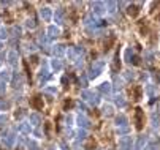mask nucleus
<instances>
[{
    "instance_id": "5",
    "label": "nucleus",
    "mask_w": 160,
    "mask_h": 150,
    "mask_svg": "<svg viewBox=\"0 0 160 150\" xmlns=\"http://www.w3.org/2000/svg\"><path fill=\"white\" fill-rule=\"evenodd\" d=\"M51 77L49 74V70H48V65H43L41 70H40V74H38V79H40V84H44L48 79Z\"/></svg>"
},
{
    "instance_id": "36",
    "label": "nucleus",
    "mask_w": 160,
    "mask_h": 150,
    "mask_svg": "<svg viewBox=\"0 0 160 150\" xmlns=\"http://www.w3.org/2000/svg\"><path fill=\"white\" fill-rule=\"evenodd\" d=\"M135 76H136V74H135V71H133V70H128V71H125V77H127L128 81L135 79Z\"/></svg>"
},
{
    "instance_id": "11",
    "label": "nucleus",
    "mask_w": 160,
    "mask_h": 150,
    "mask_svg": "<svg viewBox=\"0 0 160 150\" xmlns=\"http://www.w3.org/2000/svg\"><path fill=\"white\" fill-rule=\"evenodd\" d=\"M8 63L11 67H18V63H19V54L16 51H10L8 52Z\"/></svg>"
},
{
    "instance_id": "48",
    "label": "nucleus",
    "mask_w": 160,
    "mask_h": 150,
    "mask_svg": "<svg viewBox=\"0 0 160 150\" xmlns=\"http://www.w3.org/2000/svg\"><path fill=\"white\" fill-rule=\"evenodd\" d=\"M103 150H109V148H103Z\"/></svg>"
},
{
    "instance_id": "2",
    "label": "nucleus",
    "mask_w": 160,
    "mask_h": 150,
    "mask_svg": "<svg viewBox=\"0 0 160 150\" xmlns=\"http://www.w3.org/2000/svg\"><path fill=\"white\" fill-rule=\"evenodd\" d=\"M81 100H82V101H87L90 106H97V104L100 103L98 95L94 93V92H90V90H82V92H81Z\"/></svg>"
},
{
    "instance_id": "13",
    "label": "nucleus",
    "mask_w": 160,
    "mask_h": 150,
    "mask_svg": "<svg viewBox=\"0 0 160 150\" xmlns=\"http://www.w3.org/2000/svg\"><path fill=\"white\" fill-rule=\"evenodd\" d=\"M114 123H116V126H118V128H125V126H128V119H127L124 114H121V115H118V117H116Z\"/></svg>"
},
{
    "instance_id": "31",
    "label": "nucleus",
    "mask_w": 160,
    "mask_h": 150,
    "mask_svg": "<svg viewBox=\"0 0 160 150\" xmlns=\"http://www.w3.org/2000/svg\"><path fill=\"white\" fill-rule=\"evenodd\" d=\"M26 27H27V29H35V27H37L35 19H32V17H30V19H27V21H26Z\"/></svg>"
},
{
    "instance_id": "42",
    "label": "nucleus",
    "mask_w": 160,
    "mask_h": 150,
    "mask_svg": "<svg viewBox=\"0 0 160 150\" xmlns=\"http://www.w3.org/2000/svg\"><path fill=\"white\" fill-rule=\"evenodd\" d=\"M65 122H67V125H68V126H70V125H73V117H72V115H67Z\"/></svg>"
},
{
    "instance_id": "19",
    "label": "nucleus",
    "mask_w": 160,
    "mask_h": 150,
    "mask_svg": "<svg viewBox=\"0 0 160 150\" xmlns=\"http://www.w3.org/2000/svg\"><path fill=\"white\" fill-rule=\"evenodd\" d=\"M60 35V29L57 27V26H49L48 27V36L52 40V38H56V36H59Z\"/></svg>"
},
{
    "instance_id": "32",
    "label": "nucleus",
    "mask_w": 160,
    "mask_h": 150,
    "mask_svg": "<svg viewBox=\"0 0 160 150\" xmlns=\"http://www.w3.org/2000/svg\"><path fill=\"white\" fill-rule=\"evenodd\" d=\"M7 38H8V30L5 27H0V41L7 40Z\"/></svg>"
},
{
    "instance_id": "47",
    "label": "nucleus",
    "mask_w": 160,
    "mask_h": 150,
    "mask_svg": "<svg viewBox=\"0 0 160 150\" xmlns=\"http://www.w3.org/2000/svg\"><path fill=\"white\" fill-rule=\"evenodd\" d=\"M48 150H56V148H54V147H51V148H48Z\"/></svg>"
},
{
    "instance_id": "14",
    "label": "nucleus",
    "mask_w": 160,
    "mask_h": 150,
    "mask_svg": "<svg viewBox=\"0 0 160 150\" xmlns=\"http://www.w3.org/2000/svg\"><path fill=\"white\" fill-rule=\"evenodd\" d=\"M146 144H148V136L141 134V136H138V139H136V142H135V148L136 150H141Z\"/></svg>"
},
{
    "instance_id": "6",
    "label": "nucleus",
    "mask_w": 160,
    "mask_h": 150,
    "mask_svg": "<svg viewBox=\"0 0 160 150\" xmlns=\"http://www.w3.org/2000/svg\"><path fill=\"white\" fill-rule=\"evenodd\" d=\"M40 16H41V19L44 21V22H49L51 17H52V10L49 7H44V8L40 10Z\"/></svg>"
},
{
    "instance_id": "24",
    "label": "nucleus",
    "mask_w": 160,
    "mask_h": 150,
    "mask_svg": "<svg viewBox=\"0 0 160 150\" xmlns=\"http://www.w3.org/2000/svg\"><path fill=\"white\" fill-rule=\"evenodd\" d=\"M103 114H105L106 117H111V115L114 114V108H112L111 104H105V106H103Z\"/></svg>"
},
{
    "instance_id": "8",
    "label": "nucleus",
    "mask_w": 160,
    "mask_h": 150,
    "mask_svg": "<svg viewBox=\"0 0 160 150\" xmlns=\"http://www.w3.org/2000/svg\"><path fill=\"white\" fill-rule=\"evenodd\" d=\"M132 147V136H124L119 139V148L121 150H128Z\"/></svg>"
},
{
    "instance_id": "46",
    "label": "nucleus",
    "mask_w": 160,
    "mask_h": 150,
    "mask_svg": "<svg viewBox=\"0 0 160 150\" xmlns=\"http://www.w3.org/2000/svg\"><path fill=\"white\" fill-rule=\"evenodd\" d=\"M2 48H3V45H2V41H0V51H2Z\"/></svg>"
},
{
    "instance_id": "35",
    "label": "nucleus",
    "mask_w": 160,
    "mask_h": 150,
    "mask_svg": "<svg viewBox=\"0 0 160 150\" xmlns=\"http://www.w3.org/2000/svg\"><path fill=\"white\" fill-rule=\"evenodd\" d=\"M128 131H130V128H128V126H125V128H118V133H119V136H125Z\"/></svg>"
},
{
    "instance_id": "38",
    "label": "nucleus",
    "mask_w": 160,
    "mask_h": 150,
    "mask_svg": "<svg viewBox=\"0 0 160 150\" xmlns=\"http://www.w3.org/2000/svg\"><path fill=\"white\" fill-rule=\"evenodd\" d=\"M29 150H40V147L37 145V142H29Z\"/></svg>"
},
{
    "instance_id": "33",
    "label": "nucleus",
    "mask_w": 160,
    "mask_h": 150,
    "mask_svg": "<svg viewBox=\"0 0 160 150\" xmlns=\"http://www.w3.org/2000/svg\"><path fill=\"white\" fill-rule=\"evenodd\" d=\"M43 92L48 93V95H56V93H57V89H56V87H44Z\"/></svg>"
},
{
    "instance_id": "12",
    "label": "nucleus",
    "mask_w": 160,
    "mask_h": 150,
    "mask_svg": "<svg viewBox=\"0 0 160 150\" xmlns=\"http://www.w3.org/2000/svg\"><path fill=\"white\" fill-rule=\"evenodd\" d=\"M98 92H100L102 95H109V93L112 92V85H111L109 82H102V84L98 85Z\"/></svg>"
},
{
    "instance_id": "17",
    "label": "nucleus",
    "mask_w": 160,
    "mask_h": 150,
    "mask_svg": "<svg viewBox=\"0 0 160 150\" xmlns=\"http://www.w3.org/2000/svg\"><path fill=\"white\" fill-rule=\"evenodd\" d=\"M63 16H65V11L62 8H57L56 13H54V21L56 24H63Z\"/></svg>"
},
{
    "instance_id": "29",
    "label": "nucleus",
    "mask_w": 160,
    "mask_h": 150,
    "mask_svg": "<svg viewBox=\"0 0 160 150\" xmlns=\"http://www.w3.org/2000/svg\"><path fill=\"white\" fill-rule=\"evenodd\" d=\"M144 150H158V144L154 142V141H151V142H148L144 145Z\"/></svg>"
},
{
    "instance_id": "28",
    "label": "nucleus",
    "mask_w": 160,
    "mask_h": 150,
    "mask_svg": "<svg viewBox=\"0 0 160 150\" xmlns=\"http://www.w3.org/2000/svg\"><path fill=\"white\" fill-rule=\"evenodd\" d=\"M76 138H78V141L81 142V141H84L86 138H87V131L86 130H81V128H79V130L76 131Z\"/></svg>"
},
{
    "instance_id": "40",
    "label": "nucleus",
    "mask_w": 160,
    "mask_h": 150,
    "mask_svg": "<svg viewBox=\"0 0 160 150\" xmlns=\"http://www.w3.org/2000/svg\"><path fill=\"white\" fill-rule=\"evenodd\" d=\"M7 123V115L5 114H0V126Z\"/></svg>"
},
{
    "instance_id": "3",
    "label": "nucleus",
    "mask_w": 160,
    "mask_h": 150,
    "mask_svg": "<svg viewBox=\"0 0 160 150\" xmlns=\"http://www.w3.org/2000/svg\"><path fill=\"white\" fill-rule=\"evenodd\" d=\"M16 139H18V134L13 133V131H10L7 136L2 138V142H3V145H5L7 148H13L14 144H16Z\"/></svg>"
},
{
    "instance_id": "27",
    "label": "nucleus",
    "mask_w": 160,
    "mask_h": 150,
    "mask_svg": "<svg viewBox=\"0 0 160 150\" xmlns=\"http://www.w3.org/2000/svg\"><path fill=\"white\" fill-rule=\"evenodd\" d=\"M116 7H118L116 2H108V3H105V8L108 10V13H114V11H116Z\"/></svg>"
},
{
    "instance_id": "26",
    "label": "nucleus",
    "mask_w": 160,
    "mask_h": 150,
    "mask_svg": "<svg viewBox=\"0 0 160 150\" xmlns=\"http://www.w3.org/2000/svg\"><path fill=\"white\" fill-rule=\"evenodd\" d=\"M67 52V57H68V60H76V51H75V48H68V51H65Z\"/></svg>"
},
{
    "instance_id": "10",
    "label": "nucleus",
    "mask_w": 160,
    "mask_h": 150,
    "mask_svg": "<svg viewBox=\"0 0 160 150\" xmlns=\"http://www.w3.org/2000/svg\"><path fill=\"white\" fill-rule=\"evenodd\" d=\"M90 7H92V11H94V14H103L106 10H105V3L103 2H94L92 5H90Z\"/></svg>"
},
{
    "instance_id": "15",
    "label": "nucleus",
    "mask_w": 160,
    "mask_h": 150,
    "mask_svg": "<svg viewBox=\"0 0 160 150\" xmlns=\"http://www.w3.org/2000/svg\"><path fill=\"white\" fill-rule=\"evenodd\" d=\"M51 68H52V71H56V73L62 71V68H63L62 60H60V59H54V60H51Z\"/></svg>"
},
{
    "instance_id": "39",
    "label": "nucleus",
    "mask_w": 160,
    "mask_h": 150,
    "mask_svg": "<svg viewBox=\"0 0 160 150\" xmlns=\"http://www.w3.org/2000/svg\"><path fill=\"white\" fill-rule=\"evenodd\" d=\"M79 84L82 85V87H86V85H87V77H86L84 74H82V76L79 77Z\"/></svg>"
},
{
    "instance_id": "37",
    "label": "nucleus",
    "mask_w": 160,
    "mask_h": 150,
    "mask_svg": "<svg viewBox=\"0 0 160 150\" xmlns=\"http://www.w3.org/2000/svg\"><path fill=\"white\" fill-rule=\"evenodd\" d=\"M19 35H21V27L14 26L13 27V36H19Z\"/></svg>"
},
{
    "instance_id": "21",
    "label": "nucleus",
    "mask_w": 160,
    "mask_h": 150,
    "mask_svg": "<svg viewBox=\"0 0 160 150\" xmlns=\"http://www.w3.org/2000/svg\"><path fill=\"white\" fill-rule=\"evenodd\" d=\"M38 43H40V45L44 48V46H48L49 43H51V38H49L48 35H43V33H41V35L38 36Z\"/></svg>"
},
{
    "instance_id": "1",
    "label": "nucleus",
    "mask_w": 160,
    "mask_h": 150,
    "mask_svg": "<svg viewBox=\"0 0 160 150\" xmlns=\"http://www.w3.org/2000/svg\"><path fill=\"white\" fill-rule=\"evenodd\" d=\"M105 70V62L103 60H98V62H94L92 67H90V71H89V79H95L97 76H100Z\"/></svg>"
},
{
    "instance_id": "16",
    "label": "nucleus",
    "mask_w": 160,
    "mask_h": 150,
    "mask_svg": "<svg viewBox=\"0 0 160 150\" xmlns=\"http://www.w3.org/2000/svg\"><path fill=\"white\" fill-rule=\"evenodd\" d=\"M11 71L10 70H2L0 71V82H3V84H7V82H10L11 81Z\"/></svg>"
},
{
    "instance_id": "41",
    "label": "nucleus",
    "mask_w": 160,
    "mask_h": 150,
    "mask_svg": "<svg viewBox=\"0 0 160 150\" xmlns=\"http://www.w3.org/2000/svg\"><path fill=\"white\" fill-rule=\"evenodd\" d=\"M5 90H7V84L0 82V95H3V93H5Z\"/></svg>"
},
{
    "instance_id": "23",
    "label": "nucleus",
    "mask_w": 160,
    "mask_h": 150,
    "mask_svg": "<svg viewBox=\"0 0 160 150\" xmlns=\"http://www.w3.org/2000/svg\"><path fill=\"white\" fill-rule=\"evenodd\" d=\"M132 59H133V49L132 48H127L125 52H124V60L127 63H132Z\"/></svg>"
},
{
    "instance_id": "45",
    "label": "nucleus",
    "mask_w": 160,
    "mask_h": 150,
    "mask_svg": "<svg viewBox=\"0 0 160 150\" xmlns=\"http://www.w3.org/2000/svg\"><path fill=\"white\" fill-rule=\"evenodd\" d=\"M62 148H63V150H70V148L67 147V144H62Z\"/></svg>"
},
{
    "instance_id": "34",
    "label": "nucleus",
    "mask_w": 160,
    "mask_h": 150,
    "mask_svg": "<svg viewBox=\"0 0 160 150\" xmlns=\"http://www.w3.org/2000/svg\"><path fill=\"white\" fill-rule=\"evenodd\" d=\"M114 84H116V85H114V89H116V90H121L122 89V79L116 77V79H114Z\"/></svg>"
},
{
    "instance_id": "22",
    "label": "nucleus",
    "mask_w": 160,
    "mask_h": 150,
    "mask_svg": "<svg viewBox=\"0 0 160 150\" xmlns=\"http://www.w3.org/2000/svg\"><path fill=\"white\" fill-rule=\"evenodd\" d=\"M114 103H116V106H118V108H121V109L125 108V104H127V103H125V98H124L122 95H118L116 98H114Z\"/></svg>"
},
{
    "instance_id": "9",
    "label": "nucleus",
    "mask_w": 160,
    "mask_h": 150,
    "mask_svg": "<svg viewBox=\"0 0 160 150\" xmlns=\"http://www.w3.org/2000/svg\"><path fill=\"white\" fill-rule=\"evenodd\" d=\"M18 131L22 133V134H30L32 133V125L27 123V122H21L18 125Z\"/></svg>"
},
{
    "instance_id": "44",
    "label": "nucleus",
    "mask_w": 160,
    "mask_h": 150,
    "mask_svg": "<svg viewBox=\"0 0 160 150\" xmlns=\"http://www.w3.org/2000/svg\"><path fill=\"white\" fill-rule=\"evenodd\" d=\"M35 134H37V138H41V136H40V134H41V133H40V130H35Z\"/></svg>"
},
{
    "instance_id": "43",
    "label": "nucleus",
    "mask_w": 160,
    "mask_h": 150,
    "mask_svg": "<svg viewBox=\"0 0 160 150\" xmlns=\"http://www.w3.org/2000/svg\"><path fill=\"white\" fill-rule=\"evenodd\" d=\"M8 108V103H0V109H7Z\"/></svg>"
},
{
    "instance_id": "25",
    "label": "nucleus",
    "mask_w": 160,
    "mask_h": 150,
    "mask_svg": "<svg viewBox=\"0 0 160 150\" xmlns=\"http://www.w3.org/2000/svg\"><path fill=\"white\" fill-rule=\"evenodd\" d=\"M151 122H152V128H158V126H160V117H158V114H157V112H154V114H152Z\"/></svg>"
},
{
    "instance_id": "18",
    "label": "nucleus",
    "mask_w": 160,
    "mask_h": 150,
    "mask_svg": "<svg viewBox=\"0 0 160 150\" xmlns=\"http://www.w3.org/2000/svg\"><path fill=\"white\" fill-rule=\"evenodd\" d=\"M63 52H65V46H63V45H56V46H52V55H54V59H59Z\"/></svg>"
},
{
    "instance_id": "30",
    "label": "nucleus",
    "mask_w": 160,
    "mask_h": 150,
    "mask_svg": "<svg viewBox=\"0 0 160 150\" xmlns=\"http://www.w3.org/2000/svg\"><path fill=\"white\" fill-rule=\"evenodd\" d=\"M146 95L148 96H154L155 95V89H154V85H146Z\"/></svg>"
},
{
    "instance_id": "49",
    "label": "nucleus",
    "mask_w": 160,
    "mask_h": 150,
    "mask_svg": "<svg viewBox=\"0 0 160 150\" xmlns=\"http://www.w3.org/2000/svg\"><path fill=\"white\" fill-rule=\"evenodd\" d=\"M0 63H2V60H0Z\"/></svg>"
},
{
    "instance_id": "4",
    "label": "nucleus",
    "mask_w": 160,
    "mask_h": 150,
    "mask_svg": "<svg viewBox=\"0 0 160 150\" xmlns=\"http://www.w3.org/2000/svg\"><path fill=\"white\" fill-rule=\"evenodd\" d=\"M76 123H78V126L81 128V130H87V128L90 126V120H89L84 114H79V115L76 117Z\"/></svg>"
},
{
    "instance_id": "20",
    "label": "nucleus",
    "mask_w": 160,
    "mask_h": 150,
    "mask_svg": "<svg viewBox=\"0 0 160 150\" xmlns=\"http://www.w3.org/2000/svg\"><path fill=\"white\" fill-rule=\"evenodd\" d=\"M11 79H13V82L16 84V85H14L16 89H18V87H21V84H22V74H21V73H18V71H16V73L11 76Z\"/></svg>"
},
{
    "instance_id": "7",
    "label": "nucleus",
    "mask_w": 160,
    "mask_h": 150,
    "mask_svg": "<svg viewBox=\"0 0 160 150\" xmlns=\"http://www.w3.org/2000/svg\"><path fill=\"white\" fill-rule=\"evenodd\" d=\"M29 123H30L32 126L38 128V126L41 125V115H40L38 112H32V114L29 115Z\"/></svg>"
}]
</instances>
